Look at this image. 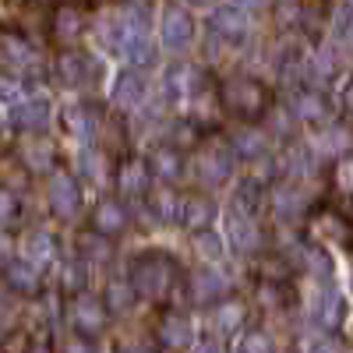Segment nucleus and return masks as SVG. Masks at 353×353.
<instances>
[{
  "instance_id": "1",
  "label": "nucleus",
  "mask_w": 353,
  "mask_h": 353,
  "mask_svg": "<svg viewBox=\"0 0 353 353\" xmlns=\"http://www.w3.org/2000/svg\"><path fill=\"white\" fill-rule=\"evenodd\" d=\"M131 286H134L138 297L170 301L173 286H181V265H176L170 254H163V251L138 254L131 261Z\"/></svg>"
},
{
  "instance_id": "2",
  "label": "nucleus",
  "mask_w": 353,
  "mask_h": 353,
  "mask_svg": "<svg viewBox=\"0 0 353 353\" xmlns=\"http://www.w3.org/2000/svg\"><path fill=\"white\" fill-rule=\"evenodd\" d=\"M219 99H223V110L230 117H237V121H258V117H265V110H269L272 96H269V88H265L258 78L251 74H233L223 81L219 88Z\"/></svg>"
},
{
  "instance_id": "3",
  "label": "nucleus",
  "mask_w": 353,
  "mask_h": 353,
  "mask_svg": "<svg viewBox=\"0 0 353 353\" xmlns=\"http://www.w3.org/2000/svg\"><path fill=\"white\" fill-rule=\"evenodd\" d=\"M68 318H71L74 332H78V336H85V339L103 336V332H106V325H110V311H106L103 297H96V293H88V290H78L74 297H71Z\"/></svg>"
},
{
  "instance_id": "4",
  "label": "nucleus",
  "mask_w": 353,
  "mask_h": 353,
  "mask_svg": "<svg viewBox=\"0 0 353 353\" xmlns=\"http://www.w3.org/2000/svg\"><path fill=\"white\" fill-rule=\"evenodd\" d=\"M113 46L121 50L124 57H131L134 64H149L152 61V43H149V25H145L141 11H128L117 25V39Z\"/></svg>"
},
{
  "instance_id": "5",
  "label": "nucleus",
  "mask_w": 353,
  "mask_h": 353,
  "mask_svg": "<svg viewBox=\"0 0 353 353\" xmlns=\"http://www.w3.org/2000/svg\"><path fill=\"white\" fill-rule=\"evenodd\" d=\"M50 205L61 219H74L81 212V184L68 170H50Z\"/></svg>"
},
{
  "instance_id": "6",
  "label": "nucleus",
  "mask_w": 353,
  "mask_h": 353,
  "mask_svg": "<svg viewBox=\"0 0 353 353\" xmlns=\"http://www.w3.org/2000/svg\"><path fill=\"white\" fill-rule=\"evenodd\" d=\"M198 176L205 184H219L230 176L233 170V149L230 145H205V149L198 152V163H194Z\"/></svg>"
},
{
  "instance_id": "7",
  "label": "nucleus",
  "mask_w": 353,
  "mask_h": 353,
  "mask_svg": "<svg viewBox=\"0 0 353 353\" xmlns=\"http://www.w3.org/2000/svg\"><path fill=\"white\" fill-rule=\"evenodd\" d=\"M92 233H103V237H121V233L128 230L131 216L124 209V201H117V198H103L96 201V209H92Z\"/></svg>"
},
{
  "instance_id": "8",
  "label": "nucleus",
  "mask_w": 353,
  "mask_h": 353,
  "mask_svg": "<svg viewBox=\"0 0 353 353\" xmlns=\"http://www.w3.org/2000/svg\"><path fill=\"white\" fill-rule=\"evenodd\" d=\"M248 28H251L248 11L237 8V4H226V8H219V11L209 18V32H212L216 39H226V43H241V39L248 36Z\"/></svg>"
},
{
  "instance_id": "9",
  "label": "nucleus",
  "mask_w": 353,
  "mask_h": 353,
  "mask_svg": "<svg viewBox=\"0 0 353 353\" xmlns=\"http://www.w3.org/2000/svg\"><path fill=\"white\" fill-rule=\"evenodd\" d=\"M163 43L173 53H181V50H188L194 43V18L184 8H170L163 14Z\"/></svg>"
},
{
  "instance_id": "10",
  "label": "nucleus",
  "mask_w": 353,
  "mask_h": 353,
  "mask_svg": "<svg viewBox=\"0 0 353 353\" xmlns=\"http://www.w3.org/2000/svg\"><path fill=\"white\" fill-rule=\"evenodd\" d=\"M149 181H152V173L145 166V159L131 156L117 166V191H121V198H145L149 194Z\"/></svg>"
},
{
  "instance_id": "11",
  "label": "nucleus",
  "mask_w": 353,
  "mask_h": 353,
  "mask_svg": "<svg viewBox=\"0 0 353 353\" xmlns=\"http://www.w3.org/2000/svg\"><path fill=\"white\" fill-rule=\"evenodd\" d=\"M145 96H149V81H145V74L138 68H128V71L117 74V81H113V103L121 106V110L141 106Z\"/></svg>"
},
{
  "instance_id": "12",
  "label": "nucleus",
  "mask_w": 353,
  "mask_h": 353,
  "mask_svg": "<svg viewBox=\"0 0 353 353\" xmlns=\"http://www.w3.org/2000/svg\"><path fill=\"white\" fill-rule=\"evenodd\" d=\"M156 336H159V343H163L166 350H188L191 339H194V329H191L188 314L166 311V314L159 318V325H156Z\"/></svg>"
},
{
  "instance_id": "13",
  "label": "nucleus",
  "mask_w": 353,
  "mask_h": 353,
  "mask_svg": "<svg viewBox=\"0 0 353 353\" xmlns=\"http://www.w3.org/2000/svg\"><path fill=\"white\" fill-rule=\"evenodd\" d=\"M226 290H230V283H226V276L219 272V269H198L194 276H191V301H198V304H216V301H223L226 297Z\"/></svg>"
},
{
  "instance_id": "14",
  "label": "nucleus",
  "mask_w": 353,
  "mask_h": 353,
  "mask_svg": "<svg viewBox=\"0 0 353 353\" xmlns=\"http://www.w3.org/2000/svg\"><path fill=\"white\" fill-rule=\"evenodd\" d=\"M85 25H88V18L74 4H61L53 11V36H57V43H64V46H74L85 36Z\"/></svg>"
},
{
  "instance_id": "15",
  "label": "nucleus",
  "mask_w": 353,
  "mask_h": 353,
  "mask_svg": "<svg viewBox=\"0 0 353 353\" xmlns=\"http://www.w3.org/2000/svg\"><path fill=\"white\" fill-rule=\"evenodd\" d=\"M216 219V201L209 194H191L184 198L181 205V223L191 230V233H201V230H209Z\"/></svg>"
},
{
  "instance_id": "16",
  "label": "nucleus",
  "mask_w": 353,
  "mask_h": 353,
  "mask_svg": "<svg viewBox=\"0 0 353 353\" xmlns=\"http://www.w3.org/2000/svg\"><path fill=\"white\" fill-rule=\"evenodd\" d=\"M145 166H149V173L159 176V181H176L184 170V156L176 145H156L149 152V159H145Z\"/></svg>"
},
{
  "instance_id": "17",
  "label": "nucleus",
  "mask_w": 353,
  "mask_h": 353,
  "mask_svg": "<svg viewBox=\"0 0 353 353\" xmlns=\"http://www.w3.org/2000/svg\"><path fill=\"white\" fill-rule=\"evenodd\" d=\"M50 117H53V106L46 99H21L14 106V124L21 131H46L50 128Z\"/></svg>"
},
{
  "instance_id": "18",
  "label": "nucleus",
  "mask_w": 353,
  "mask_h": 353,
  "mask_svg": "<svg viewBox=\"0 0 353 353\" xmlns=\"http://www.w3.org/2000/svg\"><path fill=\"white\" fill-rule=\"evenodd\" d=\"M226 230H230V244L237 248V251H244V254H251V251L261 244V230H258L254 216L233 212V216L226 219Z\"/></svg>"
},
{
  "instance_id": "19",
  "label": "nucleus",
  "mask_w": 353,
  "mask_h": 353,
  "mask_svg": "<svg viewBox=\"0 0 353 353\" xmlns=\"http://www.w3.org/2000/svg\"><path fill=\"white\" fill-rule=\"evenodd\" d=\"M32 61H36V50H32V43H28L25 36L0 32V64H8V68H28Z\"/></svg>"
},
{
  "instance_id": "20",
  "label": "nucleus",
  "mask_w": 353,
  "mask_h": 353,
  "mask_svg": "<svg viewBox=\"0 0 353 353\" xmlns=\"http://www.w3.org/2000/svg\"><path fill=\"white\" fill-rule=\"evenodd\" d=\"M311 230H314L318 241H332V244H346V241H350V223H346L339 212H329V209L314 216Z\"/></svg>"
},
{
  "instance_id": "21",
  "label": "nucleus",
  "mask_w": 353,
  "mask_h": 353,
  "mask_svg": "<svg viewBox=\"0 0 353 353\" xmlns=\"http://www.w3.org/2000/svg\"><path fill=\"white\" fill-rule=\"evenodd\" d=\"M4 279H8V286L18 290V293H36V290H39V269H36L32 261H25V258L8 261Z\"/></svg>"
},
{
  "instance_id": "22",
  "label": "nucleus",
  "mask_w": 353,
  "mask_h": 353,
  "mask_svg": "<svg viewBox=\"0 0 353 353\" xmlns=\"http://www.w3.org/2000/svg\"><path fill=\"white\" fill-rule=\"evenodd\" d=\"M343 311H346V304H343V297L336 290H325V293H318V301H314V321L321 329H336L339 321H343Z\"/></svg>"
},
{
  "instance_id": "23",
  "label": "nucleus",
  "mask_w": 353,
  "mask_h": 353,
  "mask_svg": "<svg viewBox=\"0 0 353 353\" xmlns=\"http://www.w3.org/2000/svg\"><path fill=\"white\" fill-rule=\"evenodd\" d=\"M212 325L219 332H237L244 325V304L241 301H216V314H212Z\"/></svg>"
},
{
  "instance_id": "24",
  "label": "nucleus",
  "mask_w": 353,
  "mask_h": 353,
  "mask_svg": "<svg viewBox=\"0 0 353 353\" xmlns=\"http://www.w3.org/2000/svg\"><path fill=\"white\" fill-rule=\"evenodd\" d=\"M53 254H57V248H53V237H50V233H43V230H36L32 237L25 241V261H32L36 269L50 265V261H53Z\"/></svg>"
},
{
  "instance_id": "25",
  "label": "nucleus",
  "mask_w": 353,
  "mask_h": 353,
  "mask_svg": "<svg viewBox=\"0 0 353 353\" xmlns=\"http://www.w3.org/2000/svg\"><path fill=\"white\" fill-rule=\"evenodd\" d=\"M293 117H301V121H321V117H325V99H321L314 88H301V92L293 96Z\"/></svg>"
},
{
  "instance_id": "26",
  "label": "nucleus",
  "mask_w": 353,
  "mask_h": 353,
  "mask_svg": "<svg viewBox=\"0 0 353 353\" xmlns=\"http://www.w3.org/2000/svg\"><path fill=\"white\" fill-rule=\"evenodd\" d=\"M92 57H81V53H68V57H61V68H64V81H71V85H81V81H88L96 74V64H88Z\"/></svg>"
},
{
  "instance_id": "27",
  "label": "nucleus",
  "mask_w": 353,
  "mask_h": 353,
  "mask_svg": "<svg viewBox=\"0 0 353 353\" xmlns=\"http://www.w3.org/2000/svg\"><path fill=\"white\" fill-rule=\"evenodd\" d=\"M134 297H138V293H134V286H131V279L128 283H110V290H106V311H117V314H124V311H131L134 307Z\"/></svg>"
},
{
  "instance_id": "28",
  "label": "nucleus",
  "mask_w": 353,
  "mask_h": 353,
  "mask_svg": "<svg viewBox=\"0 0 353 353\" xmlns=\"http://www.w3.org/2000/svg\"><path fill=\"white\" fill-rule=\"evenodd\" d=\"M332 39L339 46H350L353 43V4H339L332 11Z\"/></svg>"
},
{
  "instance_id": "29",
  "label": "nucleus",
  "mask_w": 353,
  "mask_h": 353,
  "mask_svg": "<svg viewBox=\"0 0 353 353\" xmlns=\"http://www.w3.org/2000/svg\"><path fill=\"white\" fill-rule=\"evenodd\" d=\"M149 205H152V212H156L163 223H173V219H181V205H184V201L176 198L173 191H166V188H163V191H156V194H152V201H149Z\"/></svg>"
},
{
  "instance_id": "30",
  "label": "nucleus",
  "mask_w": 353,
  "mask_h": 353,
  "mask_svg": "<svg viewBox=\"0 0 353 353\" xmlns=\"http://www.w3.org/2000/svg\"><path fill=\"white\" fill-rule=\"evenodd\" d=\"M233 201H237V209H233V212L254 216V209L261 205V184H258V181H244V184L237 188V194H233Z\"/></svg>"
},
{
  "instance_id": "31",
  "label": "nucleus",
  "mask_w": 353,
  "mask_h": 353,
  "mask_svg": "<svg viewBox=\"0 0 353 353\" xmlns=\"http://www.w3.org/2000/svg\"><path fill=\"white\" fill-rule=\"evenodd\" d=\"M18 219H21V201H18V194L8 191V188H0V230L18 226Z\"/></svg>"
},
{
  "instance_id": "32",
  "label": "nucleus",
  "mask_w": 353,
  "mask_h": 353,
  "mask_svg": "<svg viewBox=\"0 0 353 353\" xmlns=\"http://www.w3.org/2000/svg\"><path fill=\"white\" fill-rule=\"evenodd\" d=\"M258 272H261V283H286L290 276V265L279 258V254H269L261 265H258Z\"/></svg>"
},
{
  "instance_id": "33",
  "label": "nucleus",
  "mask_w": 353,
  "mask_h": 353,
  "mask_svg": "<svg viewBox=\"0 0 353 353\" xmlns=\"http://www.w3.org/2000/svg\"><path fill=\"white\" fill-rule=\"evenodd\" d=\"M283 170H286L290 176H304V173L311 170V152L301 149V145H293V149L286 152V159H283Z\"/></svg>"
},
{
  "instance_id": "34",
  "label": "nucleus",
  "mask_w": 353,
  "mask_h": 353,
  "mask_svg": "<svg viewBox=\"0 0 353 353\" xmlns=\"http://www.w3.org/2000/svg\"><path fill=\"white\" fill-rule=\"evenodd\" d=\"M304 353H339V339L329 329H321V332L304 339Z\"/></svg>"
},
{
  "instance_id": "35",
  "label": "nucleus",
  "mask_w": 353,
  "mask_h": 353,
  "mask_svg": "<svg viewBox=\"0 0 353 353\" xmlns=\"http://www.w3.org/2000/svg\"><path fill=\"white\" fill-rule=\"evenodd\" d=\"M301 209H304V201H301V194L293 188H279L276 191V212L279 216H297Z\"/></svg>"
},
{
  "instance_id": "36",
  "label": "nucleus",
  "mask_w": 353,
  "mask_h": 353,
  "mask_svg": "<svg viewBox=\"0 0 353 353\" xmlns=\"http://www.w3.org/2000/svg\"><path fill=\"white\" fill-rule=\"evenodd\" d=\"M237 353H272V339L265 332H258V329H251V332H244Z\"/></svg>"
},
{
  "instance_id": "37",
  "label": "nucleus",
  "mask_w": 353,
  "mask_h": 353,
  "mask_svg": "<svg viewBox=\"0 0 353 353\" xmlns=\"http://www.w3.org/2000/svg\"><path fill=\"white\" fill-rule=\"evenodd\" d=\"M85 279H88L85 261H68V265H64V290L78 293V290H85Z\"/></svg>"
},
{
  "instance_id": "38",
  "label": "nucleus",
  "mask_w": 353,
  "mask_h": 353,
  "mask_svg": "<svg viewBox=\"0 0 353 353\" xmlns=\"http://www.w3.org/2000/svg\"><path fill=\"white\" fill-rule=\"evenodd\" d=\"M194 248H198V254H201V258H209V261H216V258L223 254V241L216 237V233H209V230H201V233H198Z\"/></svg>"
},
{
  "instance_id": "39",
  "label": "nucleus",
  "mask_w": 353,
  "mask_h": 353,
  "mask_svg": "<svg viewBox=\"0 0 353 353\" xmlns=\"http://www.w3.org/2000/svg\"><path fill=\"white\" fill-rule=\"evenodd\" d=\"M332 181H336V188H339L343 194H353V156H346V159L336 163Z\"/></svg>"
},
{
  "instance_id": "40",
  "label": "nucleus",
  "mask_w": 353,
  "mask_h": 353,
  "mask_svg": "<svg viewBox=\"0 0 353 353\" xmlns=\"http://www.w3.org/2000/svg\"><path fill=\"white\" fill-rule=\"evenodd\" d=\"M301 254H304V265H307L311 272H318V276H329V272H332V261L325 258V251H318V248H304Z\"/></svg>"
},
{
  "instance_id": "41",
  "label": "nucleus",
  "mask_w": 353,
  "mask_h": 353,
  "mask_svg": "<svg viewBox=\"0 0 353 353\" xmlns=\"http://www.w3.org/2000/svg\"><path fill=\"white\" fill-rule=\"evenodd\" d=\"M233 152H241V156H248V159L261 156V138H258V134H251V131L237 134V149H233Z\"/></svg>"
},
{
  "instance_id": "42",
  "label": "nucleus",
  "mask_w": 353,
  "mask_h": 353,
  "mask_svg": "<svg viewBox=\"0 0 353 353\" xmlns=\"http://www.w3.org/2000/svg\"><path fill=\"white\" fill-rule=\"evenodd\" d=\"M25 99V92H21V81H14V78H0V103H21Z\"/></svg>"
},
{
  "instance_id": "43",
  "label": "nucleus",
  "mask_w": 353,
  "mask_h": 353,
  "mask_svg": "<svg viewBox=\"0 0 353 353\" xmlns=\"http://www.w3.org/2000/svg\"><path fill=\"white\" fill-rule=\"evenodd\" d=\"M25 353H53V343H50V336H36L32 343H28V350Z\"/></svg>"
},
{
  "instance_id": "44",
  "label": "nucleus",
  "mask_w": 353,
  "mask_h": 353,
  "mask_svg": "<svg viewBox=\"0 0 353 353\" xmlns=\"http://www.w3.org/2000/svg\"><path fill=\"white\" fill-rule=\"evenodd\" d=\"M64 353H96V346L88 343L85 336H78L74 343H68V346H64Z\"/></svg>"
},
{
  "instance_id": "45",
  "label": "nucleus",
  "mask_w": 353,
  "mask_h": 353,
  "mask_svg": "<svg viewBox=\"0 0 353 353\" xmlns=\"http://www.w3.org/2000/svg\"><path fill=\"white\" fill-rule=\"evenodd\" d=\"M343 110H346V117H353V81L343 88Z\"/></svg>"
},
{
  "instance_id": "46",
  "label": "nucleus",
  "mask_w": 353,
  "mask_h": 353,
  "mask_svg": "<svg viewBox=\"0 0 353 353\" xmlns=\"http://www.w3.org/2000/svg\"><path fill=\"white\" fill-rule=\"evenodd\" d=\"M194 353H223V346H219L216 339H205V343H201V346H198Z\"/></svg>"
},
{
  "instance_id": "47",
  "label": "nucleus",
  "mask_w": 353,
  "mask_h": 353,
  "mask_svg": "<svg viewBox=\"0 0 353 353\" xmlns=\"http://www.w3.org/2000/svg\"><path fill=\"white\" fill-rule=\"evenodd\" d=\"M230 4H237V8L251 11V8H261V0H230Z\"/></svg>"
},
{
  "instance_id": "48",
  "label": "nucleus",
  "mask_w": 353,
  "mask_h": 353,
  "mask_svg": "<svg viewBox=\"0 0 353 353\" xmlns=\"http://www.w3.org/2000/svg\"><path fill=\"white\" fill-rule=\"evenodd\" d=\"M124 353H156L152 346H145V343H134V346H128Z\"/></svg>"
},
{
  "instance_id": "49",
  "label": "nucleus",
  "mask_w": 353,
  "mask_h": 353,
  "mask_svg": "<svg viewBox=\"0 0 353 353\" xmlns=\"http://www.w3.org/2000/svg\"><path fill=\"white\" fill-rule=\"evenodd\" d=\"M0 124H4V117H0Z\"/></svg>"
},
{
  "instance_id": "50",
  "label": "nucleus",
  "mask_w": 353,
  "mask_h": 353,
  "mask_svg": "<svg viewBox=\"0 0 353 353\" xmlns=\"http://www.w3.org/2000/svg\"><path fill=\"white\" fill-rule=\"evenodd\" d=\"M350 4H353V0H350Z\"/></svg>"
}]
</instances>
